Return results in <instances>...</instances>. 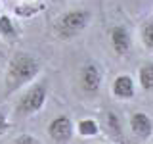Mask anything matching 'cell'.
<instances>
[{
    "label": "cell",
    "mask_w": 153,
    "mask_h": 144,
    "mask_svg": "<svg viewBox=\"0 0 153 144\" xmlns=\"http://www.w3.org/2000/svg\"><path fill=\"white\" fill-rule=\"evenodd\" d=\"M138 83L147 92L153 90V62H147L138 69Z\"/></svg>",
    "instance_id": "8fae6325"
},
{
    "label": "cell",
    "mask_w": 153,
    "mask_h": 144,
    "mask_svg": "<svg viewBox=\"0 0 153 144\" xmlns=\"http://www.w3.org/2000/svg\"><path fill=\"white\" fill-rule=\"evenodd\" d=\"M48 134H50V138L57 144H67L73 138V133H75V125L71 121L69 115L65 113H59L56 115L54 119H52L50 123H48Z\"/></svg>",
    "instance_id": "5b68a950"
},
{
    "label": "cell",
    "mask_w": 153,
    "mask_h": 144,
    "mask_svg": "<svg viewBox=\"0 0 153 144\" xmlns=\"http://www.w3.org/2000/svg\"><path fill=\"white\" fill-rule=\"evenodd\" d=\"M46 100H48V83L46 81L35 83L31 88H27L25 92L19 96V100L16 104V115L17 117L35 115L44 108Z\"/></svg>",
    "instance_id": "3957f363"
},
{
    "label": "cell",
    "mask_w": 153,
    "mask_h": 144,
    "mask_svg": "<svg viewBox=\"0 0 153 144\" xmlns=\"http://www.w3.org/2000/svg\"><path fill=\"white\" fill-rule=\"evenodd\" d=\"M113 94L119 100H130L136 94V83L128 73H121L113 81Z\"/></svg>",
    "instance_id": "ba28073f"
},
{
    "label": "cell",
    "mask_w": 153,
    "mask_h": 144,
    "mask_svg": "<svg viewBox=\"0 0 153 144\" xmlns=\"http://www.w3.org/2000/svg\"><path fill=\"white\" fill-rule=\"evenodd\" d=\"M128 125H130L132 134L136 138H140V140H147L153 134V121L146 112H134L130 115Z\"/></svg>",
    "instance_id": "8992f818"
},
{
    "label": "cell",
    "mask_w": 153,
    "mask_h": 144,
    "mask_svg": "<svg viewBox=\"0 0 153 144\" xmlns=\"http://www.w3.org/2000/svg\"><path fill=\"white\" fill-rule=\"evenodd\" d=\"M90 17H92L90 12L84 10V8L69 10V12L61 14V16L56 19L54 33L61 38V40H69V38L80 35V33L90 25Z\"/></svg>",
    "instance_id": "7a4b0ae2"
},
{
    "label": "cell",
    "mask_w": 153,
    "mask_h": 144,
    "mask_svg": "<svg viewBox=\"0 0 153 144\" xmlns=\"http://www.w3.org/2000/svg\"><path fill=\"white\" fill-rule=\"evenodd\" d=\"M105 131L113 138L115 142H124V127L121 117L117 115V112H107L105 113Z\"/></svg>",
    "instance_id": "9c48e42d"
},
{
    "label": "cell",
    "mask_w": 153,
    "mask_h": 144,
    "mask_svg": "<svg viewBox=\"0 0 153 144\" xmlns=\"http://www.w3.org/2000/svg\"><path fill=\"white\" fill-rule=\"evenodd\" d=\"M142 40H143V46L149 52H153V17L147 19L142 25Z\"/></svg>",
    "instance_id": "4fadbf2b"
},
{
    "label": "cell",
    "mask_w": 153,
    "mask_h": 144,
    "mask_svg": "<svg viewBox=\"0 0 153 144\" xmlns=\"http://www.w3.org/2000/svg\"><path fill=\"white\" fill-rule=\"evenodd\" d=\"M12 144H40L38 142V138L36 136H33V134H27V133H23V134H19V136H16L12 140Z\"/></svg>",
    "instance_id": "9a60e30c"
},
{
    "label": "cell",
    "mask_w": 153,
    "mask_h": 144,
    "mask_svg": "<svg viewBox=\"0 0 153 144\" xmlns=\"http://www.w3.org/2000/svg\"><path fill=\"white\" fill-rule=\"evenodd\" d=\"M76 133H79L80 136H86V138L96 136V134L100 133V125H98V121H96V119H92V117L80 119V121L76 123Z\"/></svg>",
    "instance_id": "7c38bea8"
},
{
    "label": "cell",
    "mask_w": 153,
    "mask_h": 144,
    "mask_svg": "<svg viewBox=\"0 0 153 144\" xmlns=\"http://www.w3.org/2000/svg\"><path fill=\"white\" fill-rule=\"evenodd\" d=\"M42 8H44L42 4H19V6H16L13 12H16L19 17H33L36 12H40Z\"/></svg>",
    "instance_id": "5bb4252c"
},
{
    "label": "cell",
    "mask_w": 153,
    "mask_h": 144,
    "mask_svg": "<svg viewBox=\"0 0 153 144\" xmlns=\"http://www.w3.org/2000/svg\"><path fill=\"white\" fill-rule=\"evenodd\" d=\"M38 73H40L38 58H35L29 52H23V50L16 52L8 62L6 79H4V92H6V96L13 94L21 86L33 83L35 77H38Z\"/></svg>",
    "instance_id": "6da1fadb"
},
{
    "label": "cell",
    "mask_w": 153,
    "mask_h": 144,
    "mask_svg": "<svg viewBox=\"0 0 153 144\" xmlns=\"http://www.w3.org/2000/svg\"><path fill=\"white\" fill-rule=\"evenodd\" d=\"M10 131V123H8V117L4 115V112H0V138L4 136Z\"/></svg>",
    "instance_id": "2e32d148"
},
{
    "label": "cell",
    "mask_w": 153,
    "mask_h": 144,
    "mask_svg": "<svg viewBox=\"0 0 153 144\" xmlns=\"http://www.w3.org/2000/svg\"><path fill=\"white\" fill-rule=\"evenodd\" d=\"M0 37L4 38V40H16L19 37V31L16 27V23H13V19L10 16H0Z\"/></svg>",
    "instance_id": "30bf717a"
},
{
    "label": "cell",
    "mask_w": 153,
    "mask_h": 144,
    "mask_svg": "<svg viewBox=\"0 0 153 144\" xmlns=\"http://www.w3.org/2000/svg\"><path fill=\"white\" fill-rule=\"evenodd\" d=\"M109 38H111V46H113V50H115L117 56H126L128 52H130L132 37H130V31H128L124 25L111 27V31H109Z\"/></svg>",
    "instance_id": "52a82bcc"
},
{
    "label": "cell",
    "mask_w": 153,
    "mask_h": 144,
    "mask_svg": "<svg viewBox=\"0 0 153 144\" xmlns=\"http://www.w3.org/2000/svg\"><path fill=\"white\" fill-rule=\"evenodd\" d=\"M102 81H103V71L98 62L88 60L80 67V88L86 94H90V96L98 94V90L102 88Z\"/></svg>",
    "instance_id": "277c9868"
}]
</instances>
